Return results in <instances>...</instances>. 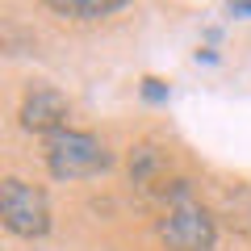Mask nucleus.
Wrapping results in <instances>:
<instances>
[{
	"mask_svg": "<svg viewBox=\"0 0 251 251\" xmlns=\"http://www.w3.org/2000/svg\"><path fill=\"white\" fill-rule=\"evenodd\" d=\"M159 239L172 251H214V218L201 201H193L188 180L168 188V214L159 218Z\"/></svg>",
	"mask_w": 251,
	"mask_h": 251,
	"instance_id": "f257e3e1",
	"label": "nucleus"
},
{
	"mask_svg": "<svg viewBox=\"0 0 251 251\" xmlns=\"http://www.w3.org/2000/svg\"><path fill=\"white\" fill-rule=\"evenodd\" d=\"M113 163L109 147L88 130H59L46 138V168L54 180H84Z\"/></svg>",
	"mask_w": 251,
	"mask_h": 251,
	"instance_id": "f03ea898",
	"label": "nucleus"
},
{
	"mask_svg": "<svg viewBox=\"0 0 251 251\" xmlns=\"http://www.w3.org/2000/svg\"><path fill=\"white\" fill-rule=\"evenodd\" d=\"M0 222L21 239H42L50 230V201L42 188L9 176L0 184Z\"/></svg>",
	"mask_w": 251,
	"mask_h": 251,
	"instance_id": "7ed1b4c3",
	"label": "nucleus"
},
{
	"mask_svg": "<svg viewBox=\"0 0 251 251\" xmlns=\"http://www.w3.org/2000/svg\"><path fill=\"white\" fill-rule=\"evenodd\" d=\"M67 113H72V105H67V97L54 88H34L25 100H21V126H25L29 134H59V130H67Z\"/></svg>",
	"mask_w": 251,
	"mask_h": 251,
	"instance_id": "20e7f679",
	"label": "nucleus"
},
{
	"mask_svg": "<svg viewBox=\"0 0 251 251\" xmlns=\"http://www.w3.org/2000/svg\"><path fill=\"white\" fill-rule=\"evenodd\" d=\"M46 9L59 13V17H72V21H100L109 13H122L126 0H50Z\"/></svg>",
	"mask_w": 251,
	"mask_h": 251,
	"instance_id": "39448f33",
	"label": "nucleus"
},
{
	"mask_svg": "<svg viewBox=\"0 0 251 251\" xmlns=\"http://www.w3.org/2000/svg\"><path fill=\"white\" fill-rule=\"evenodd\" d=\"M163 172H168V155H163L159 147L138 143L134 151H130V176H134V184H155Z\"/></svg>",
	"mask_w": 251,
	"mask_h": 251,
	"instance_id": "423d86ee",
	"label": "nucleus"
},
{
	"mask_svg": "<svg viewBox=\"0 0 251 251\" xmlns=\"http://www.w3.org/2000/svg\"><path fill=\"white\" fill-rule=\"evenodd\" d=\"M143 100H151V105H163V100H168V84L155 80V75H147V80H143Z\"/></svg>",
	"mask_w": 251,
	"mask_h": 251,
	"instance_id": "0eeeda50",
	"label": "nucleus"
},
{
	"mask_svg": "<svg viewBox=\"0 0 251 251\" xmlns=\"http://www.w3.org/2000/svg\"><path fill=\"white\" fill-rule=\"evenodd\" d=\"M230 17H251V0H234V4H230Z\"/></svg>",
	"mask_w": 251,
	"mask_h": 251,
	"instance_id": "6e6552de",
	"label": "nucleus"
}]
</instances>
